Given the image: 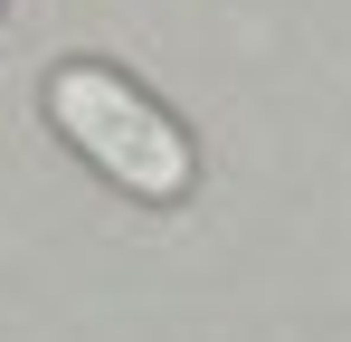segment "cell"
<instances>
[{"label":"cell","mask_w":351,"mask_h":342,"mask_svg":"<svg viewBox=\"0 0 351 342\" xmlns=\"http://www.w3.org/2000/svg\"><path fill=\"white\" fill-rule=\"evenodd\" d=\"M48 124H58L66 143H76L86 162L105 171V181H114V190L152 200V209L190 200V181H199L190 133H180V124L152 105V95H143L123 67H95V57H66V67H48Z\"/></svg>","instance_id":"cell-1"}]
</instances>
